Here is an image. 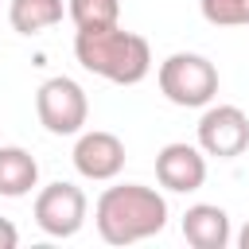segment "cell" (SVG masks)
Returning a JSON list of instances; mask_svg holds the SVG:
<instances>
[{"mask_svg":"<svg viewBox=\"0 0 249 249\" xmlns=\"http://www.w3.org/2000/svg\"><path fill=\"white\" fill-rule=\"evenodd\" d=\"M156 82H160V93L179 109H206L218 97V66L195 51L167 54L156 70Z\"/></svg>","mask_w":249,"mask_h":249,"instance_id":"3","label":"cell"},{"mask_svg":"<svg viewBox=\"0 0 249 249\" xmlns=\"http://www.w3.org/2000/svg\"><path fill=\"white\" fill-rule=\"evenodd\" d=\"M62 0H8V23L19 35H39L62 23Z\"/></svg>","mask_w":249,"mask_h":249,"instance_id":"11","label":"cell"},{"mask_svg":"<svg viewBox=\"0 0 249 249\" xmlns=\"http://www.w3.org/2000/svg\"><path fill=\"white\" fill-rule=\"evenodd\" d=\"M198 12L214 27H249V0H198Z\"/></svg>","mask_w":249,"mask_h":249,"instance_id":"13","label":"cell"},{"mask_svg":"<svg viewBox=\"0 0 249 249\" xmlns=\"http://www.w3.org/2000/svg\"><path fill=\"white\" fill-rule=\"evenodd\" d=\"M74 167L82 179H93V183L117 179L124 171V140L105 128H89V132L82 128L74 144Z\"/></svg>","mask_w":249,"mask_h":249,"instance_id":"7","label":"cell"},{"mask_svg":"<svg viewBox=\"0 0 249 249\" xmlns=\"http://www.w3.org/2000/svg\"><path fill=\"white\" fill-rule=\"evenodd\" d=\"M86 214H89V198L74 183L58 179V183H47L35 195V226L47 237H74L86 226Z\"/></svg>","mask_w":249,"mask_h":249,"instance_id":"5","label":"cell"},{"mask_svg":"<svg viewBox=\"0 0 249 249\" xmlns=\"http://www.w3.org/2000/svg\"><path fill=\"white\" fill-rule=\"evenodd\" d=\"M39 183V163L27 148L19 144H4L0 148V195L4 198H23L31 195Z\"/></svg>","mask_w":249,"mask_h":249,"instance_id":"10","label":"cell"},{"mask_svg":"<svg viewBox=\"0 0 249 249\" xmlns=\"http://www.w3.org/2000/svg\"><path fill=\"white\" fill-rule=\"evenodd\" d=\"M16 245H19V230L8 218H0V249H16Z\"/></svg>","mask_w":249,"mask_h":249,"instance_id":"14","label":"cell"},{"mask_svg":"<svg viewBox=\"0 0 249 249\" xmlns=\"http://www.w3.org/2000/svg\"><path fill=\"white\" fill-rule=\"evenodd\" d=\"M74 54L78 62L113 82V86H136L152 74V47L144 35L117 27H89V31H74Z\"/></svg>","mask_w":249,"mask_h":249,"instance_id":"2","label":"cell"},{"mask_svg":"<svg viewBox=\"0 0 249 249\" xmlns=\"http://www.w3.org/2000/svg\"><path fill=\"white\" fill-rule=\"evenodd\" d=\"M66 16L74 19L78 31L89 27H117L121 23V0H70Z\"/></svg>","mask_w":249,"mask_h":249,"instance_id":"12","label":"cell"},{"mask_svg":"<svg viewBox=\"0 0 249 249\" xmlns=\"http://www.w3.org/2000/svg\"><path fill=\"white\" fill-rule=\"evenodd\" d=\"M93 222H97L101 241L136 245V241L156 237L167 226V198L156 187H144V183L105 187L97 206H93Z\"/></svg>","mask_w":249,"mask_h":249,"instance_id":"1","label":"cell"},{"mask_svg":"<svg viewBox=\"0 0 249 249\" xmlns=\"http://www.w3.org/2000/svg\"><path fill=\"white\" fill-rule=\"evenodd\" d=\"M35 117L51 136H78L89 121V97L66 74L47 78L35 93Z\"/></svg>","mask_w":249,"mask_h":249,"instance_id":"4","label":"cell"},{"mask_svg":"<svg viewBox=\"0 0 249 249\" xmlns=\"http://www.w3.org/2000/svg\"><path fill=\"white\" fill-rule=\"evenodd\" d=\"M183 237L195 249H226L233 241L230 214L222 206H214V202H195L183 214Z\"/></svg>","mask_w":249,"mask_h":249,"instance_id":"9","label":"cell"},{"mask_svg":"<svg viewBox=\"0 0 249 249\" xmlns=\"http://www.w3.org/2000/svg\"><path fill=\"white\" fill-rule=\"evenodd\" d=\"M237 245H241V249H249V222L241 226V233H237Z\"/></svg>","mask_w":249,"mask_h":249,"instance_id":"15","label":"cell"},{"mask_svg":"<svg viewBox=\"0 0 249 249\" xmlns=\"http://www.w3.org/2000/svg\"><path fill=\"white\" fill-rule=\"evenodd\" d=\"M198 148L218 160H237L249 148V117L237 105H206L198 117Z\"/></svg>","mask_w":249,"mask_h":249,"instance_id":"6","label":"cell"},{"mask_svg":"<svg viewBox=\"0 0 249 249\" xmlns=\"http://www.w3.org/2000/svg\"><path fill=\"white\" fill-rule=\"evenodd\" d=\"M156 179H160V187H167L175 195L198 191L206 183V152L198 144H187V140L163 144L156 156Z\"/></svg>","mask_w":249,"mask_h":249,"instance_id":"8","label":"cell"}]
</instances>
